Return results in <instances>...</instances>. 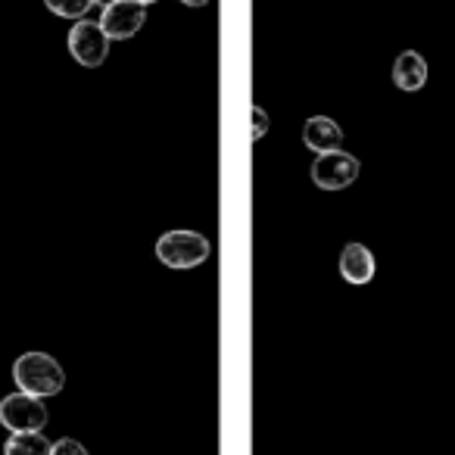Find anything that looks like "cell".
<instances>
[{"label":"cell","mask_w":455,"mask_h":455,"mask_svg":"<svg viewBox=\"0 0 455 455\" xmlns=\"http://www.w3.org/2000/svg\"><path fill=\"white\" fill-rule=\"evenodd\" d=\"M147 13H144V4L138 0H116L109 7H103L100 16V28L109 41H128L144 28Z\"/></svg>","instance_id":"8992f818"},{"label":"cell","mask_w":455,"mask_h":455,"mask_svg":"<svg viewBox=\"0 0 455 455\" xmlns=\"http://www.w3.org/2000/svg\"><path fill=\"white\" fill-rule=\"evenodd\" d=\"M362 163L347 150H331L318 153L315 163H312V181L322 190H343L359 178Z\"/></svg>","instance_id":"5b68a950"},{"label":"cell","mask_w":455,"mask_h":455,"mask_svg":"<svg viewBox=\"0 0 455 455\" xmlns=\"http://www.w3.org/2000/svg\"><path fill=\"white\" fill-rule=\"evenodd\" d=\"M378 272V259L365 243H347L340 253V275L347 284H368Z\"/></svg>","instance_id":"52a82bcc"},{"label":"cell","mask_w":455,"mask_h":455,"mask_svg":"<svg viewBox=\"0 0 455 455\" xmlns=\"http://www.w3.org/2000/svg\"><path fill=\"white\" fill-rule=\"evenodd\" d=\"M94 4H100V7H109V4H116V0H94Z\"/></svg>","instance_id":"9a60e30c"},{"label":"cell","mask_w":455,"mask_h":455,"mask_svg":"<svg viewBox=\"0 0 455 455\" xmlns=\"http://www.w3.org/2000/svg\"><path fill=\"white\" fill-rule=\"evenodd\" d=\"M51 455H88V449H84L78 440H72V436H63V440L53 443Z\"/></svg>","instance_id":"4fadbf2b"},{"label":"cell","mask_w":455,"mask_h":455,"mask_svg":"<svg viewBox=\"0 0 455 455\" xmlns=\"http://www.w3.org/2000/svg\"><path fill=\"white\" fill-rule=\"evenodd\" d=\"M138 4H144V7H147V4H156V0H138Z\"/></svg>","instance_id":"2e32d148"},{"label":"cell","mask_w":455,"mask_h":455,"mask_svg":"<svg viewBox=\"0 0 455 455\" xmlns=\"http://www.w3.org/2000/svg\"><path fill=\"white\" fill-rule=\"evenodd\" d=\"M303 144L312 153H331L343 147V128L331 116H312L303 125Z\"/></svg>","instance_id":"ba28073f"},{"label":"cell","mask_w":455,"mask_h":455,"mask_svg":"<svg viewBox=\"0 0 455 455\" xmlns=\"http://www.w3.org/2000/svg\"><path fill=\"white\" fill-rule=\"evenodd\" d=\"M209 253H212V243L196 231H165L156 241V259L165 268H175V272L203 266Z\"/></svg>","instance_id":"7a4b0ae2"},{"label":"cell","mask_w":455,"mask_h":455,"mask_svg":"<svg viewBox=\"0 0 455 455\" xmlns=\"http://www.w3.org/2000/svg\"><path fill=\"white\" fill-rule=\"evenodd\" d=\"M181 4H188V7H206L209 0H181Z\"/></svg>","instance_id":"5bb4252c"},{"label":"cell","mask_w":455,"mask_h":455,"mask_svg":"<svg viewBox=\"0 0 455 455\" xmlns=\"http://www.w3.org/2000/svg\"><path fill=\"white\" fill-rule=\"evenodd\" d=\"M13 380L20 393L28 396H57L66 387V371L53 355L47 353H22L13 365Z\"/></svg>","instance_id":"6da1fadb"},{"label":"cell","mask_w":455,"mask_h":455,"mask_svg":"<svg viewBox=\"0 0 455 455\" xmlns=\"http://www.w3.org/2000/svg\"><path fill=\"white\" fill-rule=\"evenodd\" d=\"M427 60L418 51H403L393 63V84L405 94H415L427 84Z\"/></svg>","instance_id":"9c48e42d"},{"label":"cell","mask_w":455,"mask_h":455,"mask_svg":"<svg viewBox=\"0 0 455 455\" xmlns=\"http://www.w3.org/2000/svg\"><path fill=\"white\" fill-rule=\"evenodd\" d=\"M266 132H268V113L262 107H253L250 109V140L266 138Z\"/></svg>","instance_id":"7c38bea8"},{"label":"cell","mask_w":455,"mask_h":455,"mask_svg":"<svg viewBox=\"0 0 455 455\" xmlns=\"http://www.w3.org/2000/svg\"><path fill=\"white\" fill-rule=\"evenodd\" d=\"M69 53L72 60H76L78 66H84V69H97V66L107 63L109 57V38L103 35L100 22H76L69 32Z\"/></svg>","instance_id":"277c9868"},{"label":"cell","mask_w":455,"mask_h":455,"mask_svg":"<svg viewBox=\"0 0 455 455\" xmlns=\"http://www.w3.org/2000/svg\"><path fill=\"white\" fill-rule=\"evenodd\" d=\"M51 443L41 434H13L4 446V455H51Z\"/></svg>","instance_id":"30bf717a"},{"label":"cell","mask_w":455,"mask_h":455,"mask_svg":"<svg viewBox=\"0 0 455 455\" xmlns=\"http://www.w3.org/2000/svg\"><path fill=\"white\" fill-rule=\"evenodd\" d=\"M44 7L63 20H84L88 10L94 7V0H44Z\"/></svg>","instance_id":"8fae6325"},{"label":"cell","mask_w":455,"mask_h":455,"mask_svg":"<svg viewBox=\"0 0 455 455\" xmlns=\"http://www.w3.org/2000/svg\"><path fill=\"white\" fill-rule=\"evenodd\" d=\"M0 424L10 434H41L47 424V405L28 393H10L0 399Z\"/></svg>","instance_id":"3957f363"}]
</instances>
